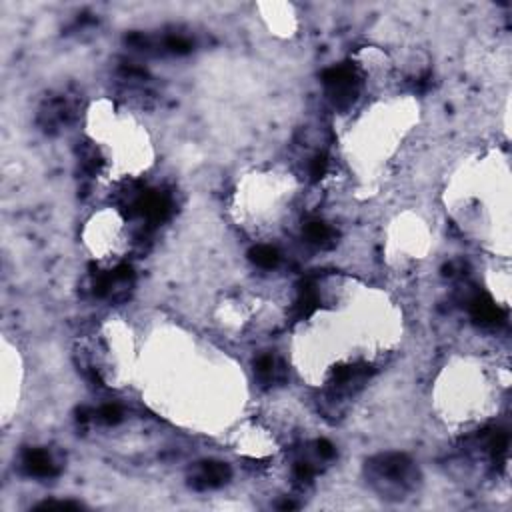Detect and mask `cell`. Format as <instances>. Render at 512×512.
<instances>
[{"label": "cell", "mask_w": 512, "mask_h": 512, "mask_svg": "<svg viewBox=\"0 0 512 512\" xmlns=\"http://www.w3.org/2000/svg\"><path fill=\"white\" fill-rule=\"evenodd\" d=\"M318 308L296 328L292 358L312 386L354 376L392 354L402 314L390 296L350 276H326Z\"/></svg>", "instance_id": "1"}, {"label": "cell", "mask_w": 512, "mask_h": 512, "mask_svg": "<svg viewBox=\"0 0 512 512\" xmlns=\"http://www.w3.org/2000/svg\"><path fill=\"white\" fill-rule=\"evenodd\" d=\"M136 378L150 406L194 428H226L242 410V372L216 362L182 334L158 338L148 354L140 350Z\"/></svg>", "instance_id": "2"}, {"label": "cell", "mask_w": 512, "mask_h": 512, "mask_svg": "<svg viewBox=\"0 0 512 512\" xmlns=\"http://www.w3.org/2000/svg\"><path fill=\"white\" fill-rule=\"evenodd\" d=\"M84 132L106 180H136L154 166L156 150L144 122L110 98L86 108Z\"/></svg>", "instance_id": "3"}, {"label": "cell", "mask_w": 512, "mask_h": 512, "mask_svg": "<svg viewBox=\"0 0 512 512\" xmlns=\"http://www.w3.org/2000/svg\"><path fill=\"white\" fill-rule=\"evenodd\" d=\"M298 178L280 166L246 172L230 196V214L236 226L252 238H270L286 230L296 212Z\"/></svg>", "instance_id": "4"}, {"label": "cell", "mask_w": 512, "mask_h": 512, "mask_svg": "<svg viewBox=\"0 0 512 512\" xmlns=\"http://www.w3.org/2000/svg\"><path fill=\"white\" fill-rule=\"evenodd\" d=\"M500 380L474 356H456L438 372L432 388L436 416L448 428L482 424L496 410Z\"/></svg>", "instance_id": "5"}, {"label": "cell", "mask_w": 512, "mask_h": 512, "mask_svg": "<svg viewBox=\"0 0 512 512\" xmlns=\"http://www.w3.org/2000/svg\"><path fill=\"white\" fill-rule=\"evenodd\" d=\"M414 112H418V104L406 96L366 108L344 136V154L350 168L366 180L386 168L408 134Z\"/></svg>", "instance_id": "6"}, {"label": "cell", "mask_w": 512, "mask_h": 512, "mask_svg": "<svg viewBox=\"0 0 512 512\" xmlns=\"http://www.w3.org/2000/svg\"><path fill=\"white\" fill-rule=\"evenodd\" d=\"M86 360L108 388H126L136 378L138 342L132 326L118 316L106 318L86 340Z\"/></svg>", "instance_id": "7"}, {"label": "cell", "mask_w": 512, "mask_h": 512, "mask_svg": "<svg viewBox=\"0 0 512 512\" xmlns=\"http://www.w3.org/2000/svg\"><path fill=\"white\" fill-rule=\"evenodd\" d=\"M80 238L88 256L104 268L118 266L130 252L132 244L130 224L124 212L116 206H102L94 210L86 218Z\"/></svg>", "instance_id": "8"}, {"label": "cell", "mask_w": 512, "mask_h": 512, "mask_svg": "<svg viewBox=\"0 0 512 512\" xmlns=\"http://www.w3.org/2000/svg\"><path fill=\"white\" fill-rule=\"evenodd\" d=\"M430 238V228L418 214H398L386 228V256L390 264L400 268L418 264L430 250Z\"/></svg>", "instance_id": "9"}, {"label": "cell", "mask_w": 512, "mask_h": 512, "mask_svg": "<svg viewBox=\"0 0 512 512\" xmlns=\"http://www.w3.org/2000/svg\"><path fill=\"white\" fill-rule=\"evenodd\" d=\"M0 396H2V424L6 426L20 404L22 388H24V364L22 356L16 348L4 340L2 348V374H0Z\"/></svg>", "instance_id": "10"}, {"label": "cell", "mask_w": 512, "mask_h": 512, "mask_svg": "<svg viewBox=\"0 0 512 512\" xmlns=\"http://www.w3.org/2000/svg\"><path fill=\"white\" fill-rule=\"evenodd\" d=\"M232 446L244 458L264 460L278 452V438L268 426L248 420L240 424L236 432H232Z\"/></svg>", "instance_id": "11"}, {"label": "cell", "mask_w": 512, "mask_h": 512, "mask_svg": "<svg viewBox=\"0 0 512 512\" xmlns=\"http://www.w3.org/2000/svg\"><path fill=\"white\" fill-rule=\"evenodd\" d=\"M260 8L264 10V20L270 26V30H274L276 34L282 36H290L296 30V14L294 8L290 4H260Z\"/></svg>", "instance_id": "12"}]
</instances>
